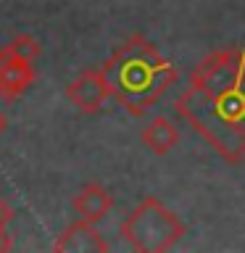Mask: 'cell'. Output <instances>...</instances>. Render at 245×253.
I'll list each match as a JSON object with an SVG mask.
<instances>
[{"label":"cell","mask_w":245,"mask_h":253,"mask_svg":"<svg viewBox=\"0 0 245 253\" xmlns=\"http://www.w3.org/2000/svg\"><path fill=\"white\" fill-rule=\"evenodd\" d=\"M177 116L229 164L245 158V47H224L198 63L177 98Z\"/></svg>","instance_id":"6da1fadb"},{"label":"cell","mask_w":245,"mask_h":253,"mask_svg":"<svg viewBox=\"0 0 245 253\" xmlns=\"http://www.w3.org/2000/svg\"><path fill=\"white\" fill-rule=\"evenodd\" d=\"M111 98L132 116H145L177 82V69L145 35H132L103 63Z\"/></svg>","instance_id":"7a4b0ae2"},{"label":"cell","mask_w":245,"mask_h":253,"mask_svg":"<svg viewBox=\"0 0 245 253\" xmlns=\"http://www.w3.org/2000/svg\"><path fill=\"white\" fill-rule=\"evenodd\" d=\"M119 232H122L124 243L132 251L163 253V251H171L185 237L187 227L163 201H158L156 195H148L126 213Z\"/></svg>","instance_id":"3957f363"},{"label":"cell","mask_w":245,"mask_h":253,"mask_svg":"<svg viewBox=\"0 0 245 253\" xmlns=\"http://www.w3.org/2000/svg\"><path fill=\"white\" fill-rule=\"evenodd\" d=\"M108 98H111V87H108V79L100 66L82 69L66 84V100L79 114H98L106 106Z\"/></svg>","instance_id":"277c9868"},{"label":"cell","mask_w":245,"mask_h":253,"mask_svg":"<svg viewBox=\"0 0 245 253\" xmlns=\"http://www.w3.org/2000/svg\"><path fill=\"white\" fill-rule=\"evenodd\" d=\"M111 248L108 240L98 232L92 221L77 219L55 237L53 251L55 253H106Z\"/></svg>","instance_id":"5b68a950"},{"label":"cell","mask_w":245,"mask_h":253,"mask_svg":"<svg viewBox=\"0 0 245 253\" xmlns=\"http://www.w3.org/2000/svg\"><path fill=\"white\" fill-rule=\"evenodd\" d=\"M71 211L77 213V219L92 221L98 224L114 211V195L108 193L100 182H87L79 187V193H74L71 198Z\"/></svg>","instance_id":"8992f818"},{"label":"cell","mask_w":245,"mask_h":253,"mask_svg":"<svg viewBox=\"0 0 245 253\" xmlns=\"http://www.w3.org/2000/svg\"><path fill=\"white\" fill-rule=\"evenodd\" d=\"M35 79H37L35 63L0 53V98L3 100H19L35 84Z\"/></svg>","instance_id":"52a82bcc"},{"label":"cell","mask_w":245,"mask_h":253,"mask_svg":"<svg viewBox=\"0 0 245 253\" xmlns=\"http://www.w3.org/2000/svg\"><path fill=\"white\" fill-rule=\"evenodd\" d=\"M140 142L150 150V153L166 156L179 145V126L166 116H156V119H150L148 126L140 132Z\"/></svg>","instance_id":"ba28073f"},{"label":"cell","mask_w":245,"mask_h":253,"mask_svg":"<svg viewBox=\"0 0 245 253\" xmlns=\"http://www.w3.org/2000/svg\"><path fill=\"white\" fill-rule=\"evenodd\" d=\"M0 53L3 55H11V58H21V61H29L35 63L40 58V53H42V45H40V40L35 35H16L8 45L0 47Z\"/></svg>","instance_id":"9c48e42d"},{"label":"cell","mask_w":245,"mask_h":253,"mask_svg":"<svg viewBox=\"0 0 245 253\" xmlns=\"http://www.w3.org/2000/svg\"><path fill=\"white\" fill-rule=\"evenodd\" d=\"M13 219H16V211L11 209V203H8L5 198L0 195V229H5Z\"/></svg>","instance_id":"30bf717a"},{"label":"cell","mask_w":245,"mask_h":253,"mask_svg":"<svg viewBox=\"0 0 245 253\" xmlns=\"http://www.w3.org/2000/svg\"><path fill=\"white\" fill-rule=\"evenodd\" d=\"M13 248V243H11V235L5 232V229H0V253H8Z\"/></svg>","instance_id":"8fae6325"},{"label":"cell","mask_w":245,"mask_h":253,"mask_svg":"<svg viewBox=\"0 0 245 253\" xmlns=\"http://www.w3.org/2000/svg\"><path fill=\"white\" fill-rule=\"evenodd\" d=\"M8 129V119H5V114H3V111H0V134H3Z\"/></svg>","instance_id":"7c38bea8"}]
</instances>
